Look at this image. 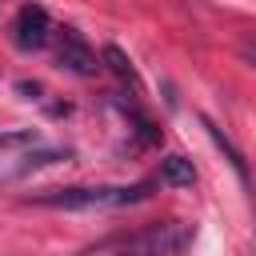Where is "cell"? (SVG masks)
I'll return each mask as SVG.
<instances>
[{"instance_id": "obj_1", "label": "cell", "mask_w": 256, "mask_h": 256, "mask_svg": "<svg viewBox=\"0 0 256 256\" xmlns=\"http://www.w3.org/2000/svg\"><path fill=\"white\" fill-rule=\"evenodd\" d=\"M152 196V184H72V188H44L32 192L28 204L40 208H72V212H88V208H128Z\"/></svg>"}, {"instance_id": "obj_3", "label": "cell", "mask_w": 256, "mask_h": 256, "mask_svg": "<svg viewBox=\"0 0 256 256\" xmlns=\"http://www.w3.org/2000/svg\"><path fill=\"white\" fill-rule=\"evenodd\" d=\"M48 36H52V16H48V8H44V4H24V8L16 12V24H12L16 48L36 52V48L48 44Z\"/></svg>"}, {"instance_id": "obj_11", "label": "cell", "mask_w": 256, "mask_h": 256, "mask_svg": "<svg viewBox=\"0 0 256 256\" xmlns=\"http://www.w3.org/2000/svg\"><path fill=\"white\" fill-rule=\"evenodd\" d=\"M240 60L256 68V40H244V44H240Z\"/></svg>"}, {"instance_id": "obj_10", "label": "cell", "mask_w": 256, "mask_h": 256, "mask_svg": "<svg viewBox=\"0 0 256 256\" xmlns=\"http://www.w3.org/2000/svg\"><path fill=\"white\" fill-rule=\"evenodd\" d=\"M16 92H20L24 100H40V92H44V88H40L36 80H20V84H16Z\"/></svg>"}, {"instance_id": "obj_2", "label": "cell", "mask_w": 256, "mask_h": 256, "mask_svg": "<svg viewBox=\"0 0 256 256\" xmlns=\"http://www.w3.org/2000/svg\"><path fill=\"white\" fill-rule=\"evenodd\" d=\"M192 240H196V228L188 220H156L128 236L100 244V252H108V256H184L192 248Z\"/></svg>"}, {"instance_id": "obj_9", "label": "cell", "mask_w": 256, "mask_h": 256, "mask_svg": "<svg viewBox=\"0 0 256 256\" xmlns=\"http://www.w3.org/2000/svg\"><path fill=\"white\" fill-rule=\"evenodd\" d=\"M12 144H36V132H32V128H20V132H0V148H12Z\"/></svg>"}, {"instance_id": "obj_6", "label": "cell", "mask_w": 256, "mask_h": 256, "mask_svg": "<svg viewBox=\"0 0 256 256\" xmlns=\"http://www.w3.org/2000/svg\"><path fill=\"white\" fill-rule=\"evenodd\" d=\"M100 60L108 64V72H112L116 80H124L128 88H140V72H136V64L128 60V52H124L120 44H104V52H100Z\"/></svg>"}, {"instance_id": "obj_5", "label": "cell", "mask_w": 256, "mask_h": 256, "mask_svg": "<svg viewBox=\"0 0 256 256\" xmlns=\"http://www.w3.org/2000/svg\"><path fill=\"white\" fill-rule=\"evenodd\" d=\"M156 180H160L164 188H192V184H196V168H192V160H188V156L168 152V156H160Z\"/></svg>"}, {"instance_id": "obj_8", "label": "cell", "mask_w": 256, "mask_h": 256, "mask_svg": "<svg viewBox=\"0 0 256 256\" xmlns=\"http://www.w3.org/2000/svg\"><path fill=\"white\" fill-rule=\"evenodd\" d=\"M72 156V148H40V152H28V156H20V164H16V172H32V168H48V164H56V160H68Z\"/></svg>"}, {"instance_id": "obj_7", "label": "cell", "mask_w": 256, "mask_h": 256, "mask_svg": "<svg viewBox=\"0 0 256 256\" xmlns=\"http://www.w3.org/2000/svg\"><path fill=\"white\" fill-rule=\"evenodd\" d=\"M204 128H208V136H212V144H216V148H220V152L228 156V164L236 168V176H240V184L248 188V184H252V176H248V160H244V152H240V148H236V144H232V140H228V136H224V132H220V128H216L212 120H204Z\"/></svg>"}, {"instance_id": "obj_4", "label": "cell", "mask_w": 256, "mask_h": 256, "mask_svg": "<svg viewBox=\"0 0 256 256\" xmlns=\"http://www.w3.org/2000/svg\"><path fill=\"white\" fill-rule=\"evenodd\" d=\"M56 68L72 72V76H92L100 64H96V52L88 48V40L76 32V28H64L60 32V44H56Z\"/></svg>"}]
</instances>
